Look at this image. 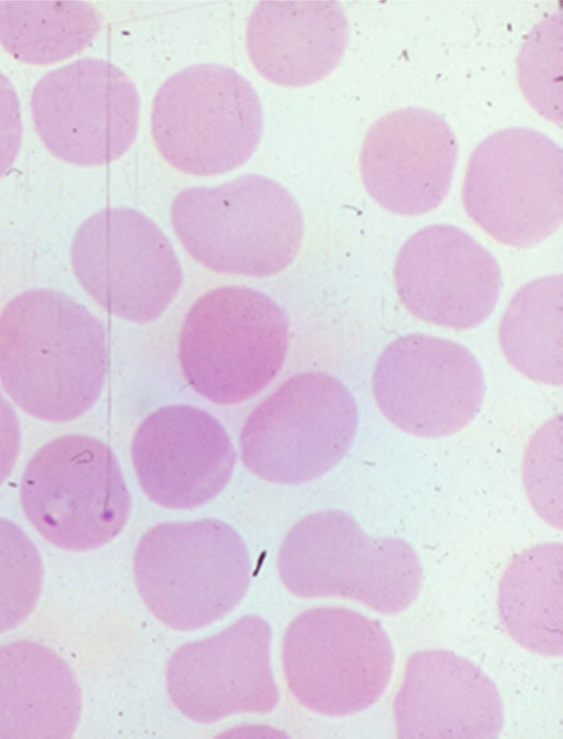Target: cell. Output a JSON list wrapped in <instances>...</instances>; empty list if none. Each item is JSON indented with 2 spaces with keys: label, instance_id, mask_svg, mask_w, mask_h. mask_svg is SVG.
Wrapping results in <instances>:
<instances>
[{
  "label": "cell",
  "instance_id": "obj_1",
  "mask_svg": "<svg viewBox=\"0 0 563 739\" xmlns=\"http://www.w3.org/2000/svg\"><path fill=\"white\" fill-rule=\"evenodd\" d=\"M108 371L102 323L64 293L34 289L0 313V382L27 414L64 423L99 399Z\"/></svg>",
  "mask_w": 563,
  "mask_h": 739
},
{
  "label": "cell",
  "instance_id": "obj_2",
  "mask_svg": "<svg viewBox=\"0 0 563 739\" xmlns=\"http://www.w3.org/2000/svg\"><path fill=\"white\" fill-rule=\"evenodd\" d=\"M170 221L186 252L207 269L266 278L286 269L305 233L301 210L275 181L250 174L174 198Z\"/></svg>",
  "mask_w": 563,
  "mask_h": 739
},
{
  "label": "cell",
  "instance_id": "obj_3",
  "mask_svg": "<svg viewBox=\"0 0 563 739\" xmlns=\"http://www.w3.org/2000/svg\"><path fill=\"white\" fill-rule=\"evenodd\" d=\"M277 567L297 597H339L394 616L422 586L418 555L404 540L372 537L349 513L324 510L298 521L285 536Z\"/></svg>",
  "mask_w": 563,
  "mask_h": 739
},
{
  "label": "cell",
  "instance_id": "obj_4",
  "mask_svg": "<svg viewBox=\"0 0 563 739\" xmlns=\"http://www.w3.org/2000/svg\"><path fill=\"white\" fill-rule=\"evenodd\" d=\"M247 547L216 519L164 522L139 541L133 575L148 610L164 624L189 631L228 615L251 580Z\"/></svg>",
  "mask_w": 563,
  "mask_h": 739
},
{
  "label": "cell",
  "instance_id": "obj_5",
  "mask_svg": "<svg viewBox=\"0 0 563 739\" xmlns=\"http://www.w3.org/2000/svg\"><path fill=\"white\" fill-rule=\"evenodd\" d=\"M288 345L285 312L260 291L231 285L205 293L190 307L178 357L198 394L230 405L253 398L276 377Z\"/></svg>",
  "mask_w": 563,
  "mask_h": 739
},
{
  "label": "cell",
  "instance_id": "obj_6",
  "mask_svg": "<svg viewBox=\"0 0 563 739\" xmlns=\"http://www.w3.org/2000/svg\"><path fill=\"white\" fill-rule=\"evenodd\" d=\"M150 128L169 166L211 176L252 156L262 137L263 110L256 90L234 69L200 64L175 73L158 88Z\"/></svg>",
  "mask_w": 563,
  "mask_h": 739
},
{
  "label": "cell",
  "instance_id": "obj_7",
  "mask_svg": "<svg viewBox=\"0 0 563 739\" xmlns=\"http://www.w3.org/2000/svg\"><path fill=\"white\" fill-rule=\"evenodd\" d=\"M22 510L49 544L89 551L114 539L132 500L109 446L86 435H65L42 446L24 468Z\"/></svg>",
  "mask_w": 563,
  "mask_h": 739
},
{
  "label": "cell",
  "instance_id": "obj_8",
  "mask_svg": "<svg viewBox=\"0 0 563 739\" xmlns=\"http://www.w3.org/2000/svg\"><path fill=\"white\" fill-rule=\"evenodd\" d=\"M358 423L351 392L317 371L292 376L246 417L240 434L244 465L267 481L297 485L334 467Z\"/></svg>",
  "mask_w": 563,
  "mask_h": 739
},
{
  "label": "cell",
  "instance_id": "obj_9",
  "mask_svg": "<svg viewBox=\"0 0 563 739\" xmlns=\"http://www.w3.org/2000/svg\"><path fill=\"white\" fill-rule=\"evenodd\" d=\"M561 146L527 128L497 131L472 152L461 198L471 220L499 243L532 247L562 222Z\"/></svg>",
  "mask_w": 563,
  "mask_h": 739
},
{
  "label": "cell",
  "instance_id": "obj_10",
  "mask_svg": "<svg viewBox=\"0 0 563 739\" xmlns=\"http://www.w3.org/2000/svg\"><path fill=\"white\" fill-rule=\"evenodd\" d=\"M283 667L296 700L327 716L360 713L384 694L394 649L379 622L342 607L311 608L288 626Z\"/></svg>",
  "mask_w": 563,
  "mask_h": 739
},
{
  "label": "cell",
  "instance_id": "obj_11",
  "mask_svg": "<svg viewBox=\"0 0 563 739\" xmlns=\"http://www.w3.org/2000/svg\"><path fill=\"white\" fill-rule=\"evenodd\" d=\"M70 261L88 295L133 323L156 319L175 300L183 270L169 240L142 213L107 208L77 229Z\"/></svg>",
  "mask_w": 563,
  "mask_h": 739
},
{
  "label": "cell",
  "instance_id": "obj_12",
  "mask_svg": "<svg viewBox=\"0 0 563 739\" xmlns=\"http://www.w3.org/2000/svg\"><path fill=\"white\" fill-rule=\"evenodd\" d=\"M31 112L36 133L57 159L100 166L133 144L140 97L113 64L82 58L44 75L33 88Z\"/></svg>",
  "mask_w": 563,
  "mask_h": 739
},
{
  "label": "cell",
  "instance_id": "obj_13",
  "mask_svg": "<svg viewBox=\"0 0 563 739\" xmlns=\"http://www.w3.org/2000/svg\"><path fill=\"white\" fill-rule=\"evenodd\" d=\"M382 414L410 435L455 434L481 410L484 377L462 345L426 334L393 340L379 355L372 379Z\"/></svg>",
  "mask_w": 563,
  "mask_h": 739
},
{
  "label": "cell",
  "instance_id": "obj_14",
  "mask_svg": "<svg viewBox=\"0 0 563 739\" xmlns=\"http://www.w3.org/2000/svg\"><path fill=\"white\" fill-rule=\"evenodd\" d=\"M271 639L264 619L244 616L218 634L181 645L166 664L170 702L200 724L272 711L279 693L271 667Z\"/></svg>",
  "mask_w": 563,
  "mask_h": 739
},
{
  "label": "cell",
  "instance_id": "obj_15",
  "mask_svg": "<svg viewBox=\"0 0 563 739\" xmlns=\"http://www.w3.org/2000/svg\"><path fill=\"white\" fill-rule=\"evenodd\" d=\"M393 279L413 317L455 330L482 324L501 287L492 253L451 225L427 226L410 236L397 253Z\"/></svg>",
  "mask_w": 563,
  "mask_h": 739
},
{
  "label": "cell",
  "instance_id": "obj_16",
  "mask_svg": "<svg viewBox=\"0 0 563 739\" xmlns=\"http://www.w3.org/2000/svg\"><path fill=\"white\" fill-rule=\"evenodd\" d=\"M139 482L155 503L195 509L228 483L235 450L221 423L190 405H168L139 425L131 445Z\"/></svg>",
  "mask_w": 563,
  "mask_h": 739
},
{
  "label": "cell",
  "instance_id": "obj_17",
  "mask_svg": "<svg viewBox=\"0 0 563 739\" xmlns=\"http://www.w3.org/2000/svg\"><path fill=\"white\" fill-rule=\"evenodd\" d=\"M457 144L445 120L429 110L402 108L368 129L360 151L363 185L384 209L419 216L446 197Z\"/></svg>",
  "mask_w": 563,
  "mask_h": 739
},
{
  "label": "cell",
  "instance_id": "obj_18",
  "mask_svg": "<svg viewBox=\"0 0 563 739\" xmlns=\"http://www.w3.org/2000/svg\"><path fill=\"white\" fill-rule=\"evenodd\" d=\"M393 716L400 739H494L504 722L494 682L465 658L438 649L407 659Z\"/></svg>",
  "mask_w": 563,
  "mask_h": 739
},
{
  "label": "cell",
  "instance_id": "obj_19",
  "mask_svg": "<svg viewBox=\"0 0 563 739\" xmlns=\"http://www.w3.org/2000/svg\"><path fill=\"white\" fill-rule=\"evenodd\" d=\"M347 41V20L334 1H263L253 9L245 29L252 66L284 87L323 79L340 64Z\"/></svg>",
  "mask_w": 563,
  "mask_h": 739
},
{
  "label": "cell",
  "instance_id": "obj_20",
  "mask_svg": "<svg viewBox=\"0 0 563 739\" xmlns=\"http://www.w3.org/2000/svg\"><path fill=\"white\" fill-rule=\"evenodd\" d=\"M81 696L65 661L37 642L0 646V739H67L79 722Z\"/></svg>",
  "mask_w": 563,
  "mask_h": 739
},
{
  "label": "cell",
  "instance_id": "obj_21",
  "mask_svg": "<svg viewBox=\"0 0 563 739\" xmlns=\"http://www.w3.org/2000/svg\"><path fill=\"white\" fill-rule=\"evenodd\" d=\"M562 572V544L543 543L517 554L498 587V613L507 633L544 656L563 652Z\"/></svg>",
  "mask_w": 563,
  "mask_h": 739
},
{
  "label": "cell",
  "instance_id": "obj_22",
  "mask_svg": "<svg viewBox=\"0 0 563 739\" xmlns=\"http://www.w3.org/2000/svg\"><path fill=\"white\" fill-rule=\"evenodd\" d=\"M563 280L549 275L522 285L510 300L498 328L501 351L526 378L561 385Z\"/></svg>",
  "mask_w": 563,
  "mask_h": 739
},
{
  "label": "cell",
  "instance_id": "obj_23",
  "mask_svg": "<svg viewBox=\"0 0 563 739\" xmlns=\"http://www.w3.org/2000/svg\"><path fill=\"white\" fill-rule=\"evenodd\" d=\"M101 26L88 2H0V44L15 59L49 65L85 50Z\"/></svg>",
  "mask_w": 563,
  "mask_h": 739
},
{
  "label": "cell",
  "instance_id": "obj_24",
  "mask_svg": "<svg viewBox=\"0 0 563 739\" xmlns=\"http://www.w3.org/2000/svg\"><path fill=\"white\" fill-rule=\"evenodd\" d=\"M43 565L30 537L12 521L0 518V633L21 624L35 608Z\"/></svg>",
  "mask_w": 563,
  "mask_h": 739
},
{
  "label": "cell",
  "instance_id": "obj_25",
  "mask_svg": "<svg viewBox=\"0 0 563 739\" xmlns=\"http://www.w3.org/2000/svg\"><path fill=\"white\" fill-rule=\"evenodd\" d=\"M561 58V18L552 15L533 30L518 57V80L529 102L551 121L561 122L555 64ZM560 81V79H558Z\"/></svg>",
  "mask_w": 563,
  "mask_h": 739
},
{
  "label": "cell",
  "instance_id": "obj_26",
  "mask_svg": "<svg viewBox=\"0 0 563 739\" xmlns=\"http://www.w3.org/2000/svg\"><path fill=\"white\" fill-rule=\"evenodd\" d=\"M22 142V120L18 95L0 73V178L10 170Z\"/></svg>",
  "mask_w": 563,
  "mask_h": 739
},
{
  "label": "cell",
  "instance_id": "obj_27",
  "mask_svg": "<svg viewBox=\"0 0 563 739\" xmlns=\"http://www.w3.org/2000/svg\"><path fill=\"white\" fill-rule=\"evenodd\" d=\"M20 443L21 432L15 412L0 392V486L14 467Z\"/></svg>",
  "mask_w": 563,
  "mask_h": 739
}]
</instances>
